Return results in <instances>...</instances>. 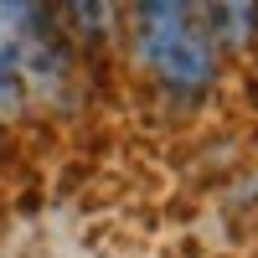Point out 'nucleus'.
<instances>
[{"label": "nucleus", "instance_id": "f257e3e1", "mask_svg": "<svg viewBox=\"0 0 258 258\" xmlns=\"http://www.w3.org/2000/svg\"><path fill=\"white\" fill-rule=\"evenodd\" d=\"M129 47H135V62L155 78L160 93L202 98L217 88L222 47L212 41L202 6H186V0H140V6H129Z\"/></svg>", "mask_w": 258, "mask_h": 258}]
</instances>
